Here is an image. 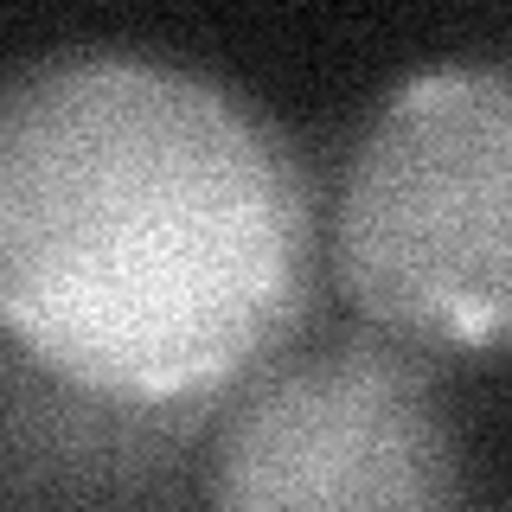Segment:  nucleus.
I'll list each match as a JSON object with an SVG mask.
<instances>
[{
  "label": "nucleus",
  "instance_id": "obj_1",
  "mask_svg": "<svg viewBox=\"0 0 512 512\" xmlns=\"http://www.w3.org/2000/svg\"><path fill=\"white\" fill-rule=\"evenodd\" d=\"M320 199L282 128L148 52L0 77V333L90 404L180 410L295 340Z\"/></svg>",
  "mask_w": 512,
  "mask_h": 512
},
{
  "label": "nucleus",
  "instance_id": "obj_3",
  "mask_svg": "<svg viewBox=\"0 0 512 512\" xmlns=\"http://www.w3.org/2000/svg\"><path fill=\"white\" fill-rule=\"evenodd\" d=\"M212 500L244 512L455 506L461 448L404 346L352 340L244 378L212 448Z\"/></svg>",
  "mask_w": 512,
  "mask_h": 512
},
{
  "label": "nucleus",
  "instance_id": "obj_2",
  "mask_svg": "<svg viewBox=\"0 0 512 512\" xmlns=\"http://www.w3.org/2000/svg\"><path fill=\"white\" fill-rule=\"evenodd\" d=\"M506 218L512 84L500 64H436L365 122L327 263L378 340L410 359H480L506 333Z\"/></svg>",
  "mask_w": 512,
  "mask_h": 512
}]
</instances>
